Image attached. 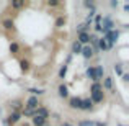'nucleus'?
I'll use <instances>...</instances> for the list:
<instances>
[{"label":"nucleus","instance_id":"nucleus-35","mask_svg":"<svg viewBox=\"0 0 129 126\" xmlns=\"http://www.w3.org/2000/svg\"><path fill=\"white\" fill-rule=\"evenodd\" d=\"M62 126H74V124L70 123V121H64V123H62Z\"/></svg>","mask_w":129,"mask_h":126},{"label":"nucleus","instance_id":"nucleus-20","mask_svg":"<svg viewBox=\"0 0 129 126\" xmlns=\"http://www.w3.org/2000/svg\"><path fill=\"white\" fill-rule=\"evenodd\" d=\"M90 30H91V26H88L87 23H80V25H77V26H75L77 35H79V33H91Z\"/></svg>","mask_w":129,"mask_h":126},{"label":"nucleus","instance_id":"nucleus-5","mask_svg":"<svg viewBox=\"0 0 129 126\" xmlns=\"http://www.w3.org/2000/svg\"><path fill=\"white\" fill-rule=\"evenodd\" d=\"M101 87H103V90H108V92L114 93V79L111 75H105L103 80H101Z\"/></svg>","mask_w":129,"mask_h":126},{"label":"nucleus","instance_id":"nucleus-16","mask_svg":"<svg viewBox=\"0 0 129 126\" xmlns=\"http://www.w3.org/2000/svg\"><path fill=\"white\" fill-rule=\"evenodd\" d=\"M28 93L29 95H33V97H41V95H44L46 93V90H44V88H38V87H29L28 88Z\"/></svg>","mask_w":129,"mask_h":126},{"label":"nucleus","instance_id":"nucleus-8","mask_svg":"<svg viewBox=\"0 0 129 126\" xmlns=\"http://www.w3.org/2000/svg\"><path fill=\"white\" fill-rule=\"evenodd\" d=\"M90 100L91 103H101V102H105V92L100 90V92H93V93H90Z\"/></svg>","mask_w":129,"mask_h":126},{"label":"nucleus","instance_id":"nucleus-14","mask_svg":"<svg viewBox=\"0 0 129 126\" xmlns=\"http://www.w3.org/2000/svg\"><path fill=\"white\" fill-rule=\"evenodd\" d=\"M80 110H82V111H91V110H93V103H91L90 98H82Z\"/></svg>","mask_w":129,"mask_h":126},{"label":"nucleus","instance_id":"nucleus-32","mask_svg":"<svg viewBox=\"0 0 129 126\" xmlns=\"http://www.w3.org/2000/svg\"><path fill=\"white\" fill-rule=\"evenodd\" d=\"M110 5H111V8H118L119 2H118V0H111V2H110Z\"/></svg>","mask_w":129,"mask_h":126},{"label":"nucleus","instance_id":"nucleus-22","mask_svg":"<svg viewBox=\"0 0 129 126\" xmlns=\"http://www.w3.org/2000/svg\"><path fill=\"white\" fill-rule=\"evenodd\" d=\"M85 75L91 80V82H95V66H88L85 69Z\"/></svg>","mask_w":129,"mask_h":126},{"label":"nucleus","instance_id":"nucleus-34","mask_svg":"<svg viewBox=\"0 0 129 126\" xmlns=\"http://www.w3.org/2000/svg\"><path fill=\"white\" fill-rule=\"evenodd\" d=\"M95 126H108L105 121H95Z\"/></svg>","mask_w":129,"mask_h":126},{"label":"nucleus","instance_id":"nucleus-9","mask_svg":"<svg viewBox=\"0 0 129 126\" xmlns=\"http://www.w3.org/2000/svg\"><path fill=\"white\" fill-rule=\"evenodd\" d=\"M10 108H12V111H15V113H21V110L25 108V105H23L21 100H12L10 102Z\"/></svg>","mask_w":129,"mask_h":126},{"label":"nucleus","instance_id":"nucleus-12","mask_svg":"<svg viewBox=\"0 0 129 126\" xmlns=\"http://www.w3.org/2000/svg\"><path fill=\"white\" fill-rule=\"evenodd\" d=\"M80 56L83 57V59H91V57L95 56V53H93V49L90 47V44L88 46H82V53H80Z\"/></svg>","mask_w":129,"mask_h":126},{"label":"nucleus","instance_id":"nucleus-18","mask_svg":"<svg viewBox=\"0 0 129 126\" xmlns=\"http://www.w3.org/2000/svg\"><path fill=\"white\" fill-rule=\"evenodd\" d=\"M31 124L33 126H47V120H44L41 116H33L31 118Z\"/></svg>","mask_w":129,"mask_h":126},{"label":"nucleus","instance_id":"nucleus-25","mask_svg":"<svg viewBox=\"0 0 129 126\" xmlns=\"http://www.w3.org/2000/svg\"><path fill=\"white\" fill-rule=\"evenodd\" d=\"M80 53H82V44L77 43V41H74L72 43V54H75V56H77V54H80Z\"/></svg>","mask_w":129,"mask_h":126},{"label":"nucleus","instance_id":"nucleus-28","mask_svg":"<svg viewBox=\"0 0 129 126\" xmlns=\"http://www.w3.org/2000/svg\"><path fill=\"white\" fill-rule=\"evenodd\" d=\"M26 3H25V0H16V2H12V8L13 10H20V8H23Z\"/></svg>","mask_w":129,"mask_h":126},{"label":"nucleus","instance_id":"nucleus-29","mask_svg":"<svg viewBox=\"0 0 129 126\" xmlns=\"http://www.w3.org/2000/svg\"><path fill=\"white\" fill-rule=\"evenodd\" d=\"M103 90V87H101V82H93L90 87V93H93V92H100Z\"/></svg>","mask_w":129,"mask_h":126},{"label":"nucleus","instance_id":"nucleus-24","mask_svg":"<svg viewBox=\"0 0 129 126\" xmlns=\"http://www.w3.org/2000/svg\"><path fill=\"white\" fill-rule=\"evenodd\" d=\"M98 51H108V44H106V39L103 38V36H101L100 39H98Z\"/></svg>","mask_w":129,"mask_h":126},{"label":"nucleus","instance_id":"nucleus-31","mask_svg":"<svg viewBox=\"0 0 129 126\" xmlns=\"http://www.w3.org/2000/svg\"><path fill=\"white\" fill-rule=\"evenodd\" d=\"M60 2H57V0H47V7H51V8H54V7H59Z\"/></svg>","mask_w":129,"mask_h":126},{"label":"nucleus","instance_id":"nucleus-36","mask_svg":"<svg viewBox=\"0 0 129 126\" xmlns=\"http://www.w3.org/2000/svg\"><path fill=\"white\" fill-rule=\"evenodd\" d=\"M118 126H126V124H118Z\"/></svg>","mask_w":129,"mask_h":126},{"label":"nucleus","instance_id":"nucleus-15","mask_svg":"<svg viewBox=\"0 0 129 126\" xmlns=\"http://www.w3.org/2000/svg\"><path fill=\"white\" fill-rule=\"evenodd\" d=\"M2 26L5 31H12V30H15V21H13L12 18H5L2 21Z\"/></svg>","mask_w":129,"mask_h":126},{"label":"nucleus","instance_id":"nucleus-2","mask_svg":"<svg viewBox=\"0 0 129 126\" xmlns=\"http://www.w3.org/2000/svg\"><path fill=\"white\" fill-rule=\"evenodd\" d=\"M100 26H101V35H106L108 31L114 30L116 23L113 21V18H111L110 15H105V16H101V23H100Z\"/></svg>","mask_w":129,"mask_h":126},{"label":"nucleus","instance_id":"nucleus-4","mask_svg":"<svg viewBox=\"0 0 129 126\" xmlns=\"http://www.w3.org/2000/svg\"><path fill=\"white\" fill-rule=\"evenodd\" d=\"M23 105H25L26 110H36V108L41 105V102H39L38 97H33V95H29V97L25 100V103H23Z\"/></svg>","mask_w":129,"mask_h":126},{"label":"nucleus","instance_id":"nucleus-3","mask_svg":"<svg viewBox=\"0 0 129 126\" xmlns=\"http://www.w3.org/2000/svg\"><path fill=\"white\" fill-rule=\"evenodd\" d=\"M21 120H23L21 113H15V111H12V113L3 120V124H5V126H16Z\"/></svg>","mask_w":129,"mask_h":126},{"label":"nucleus","instance_id":"nucleus-1","mask_svg":"<svg viewBox=\"0 0 129 126\" xmlns=\"http://www.w3.org/2000/svg\"><path fill=\"white\" fill-rule=\"evenodd\" d=\"M119 36H121V31H119V30H116V28L111 30V31H108L106 35H103V38L106 39V44H108V51L114 47V44L118 43Z\"/></svg>","mask_w":129,"mask_h":126},{"label":"nucleus","instance_id":"nucleus-6","mask_svg":"<svg viewBox=\"0 0 129 126\" xmlns=\"http://www.w3.org/2000/svg\"><path fill=\"white\" fill-rule=\"evenodd\" d=\"M35 116H41V118H44V120H47V118L51 116V111L47 110L44 105H39V107L35 110Z\"/></svg>","mask_w":129,"mask_h":126},{"label":"nucleus","instance_id":"nucleus-27","mask_svg":"<svg viewBox=\"0 0 129 126\" xmlns=\"http://www.w3.org/2000/svg\"><path fill=\"white\" fill-rule=\"evenodd\" d=\"M83 7L88 8V12H90V10H96V5H95L93 0H83Z\"/></svg>","mask_w":129,"mask_h":126},{"label":"nucleus","instance_id":"nucleus-7","mask_svg":"<svg viewBox=\"0 0 129 126\" xmlns=\"http://www.w3.org/2000/svg\"><path fill=\"white\" fill-rule=\"evenodd\" d=\"M80 105H82V97H70L69 98V108L70 110H80Z\"/></svg>","mask_w":129,"mask_h":126},{"label":"nucleus","instance_id":"nucleus-11","mask_svg":"<svg viewBox=\"0 0 129 126\" xmlns=\"http://www.w3.org/2000/svg\"><path fill=\"white\" fill-rule=\"evenodd\" d=\"M103 77H105V67L101 64L95 66V82H101Z\"/></svg>","mask_w":129,"mask_h":126},{"label":"nucleus","instance_id":"nucleus-33","mask_svg":"<svg viewBox=\"0 0 129 126\" xmlns=\"http://www.w3.org/2000/svg\"><path fill=\"white\" fill-rule=\"evenodd\" d=\"M121 79H123L124 82H127V80H129V74H126V72H124L123 75H121Z\"/></svg>","mask_w":129,"mask_h":126},{"label":"nucleus","instance_id":"nucleus-17","mask_svg":"<svg viewBox=\"0 0 129 126\" xmlns=\"http://www.w3.org/2000/svg\"><path fill=\"white\" fill-rule=\"evenodd\" d=\"M20 69H21L23 74H28L29 69H31V64H29L28 59H20Z\"/></svg>","mask_w":129,"mask_h":126},{"label":"nucleus","instance_id":"nucleus-10","mask_svg":"<svg viewBox=\"0 0 129 126\" xmlns=\"http://www.w3.org/2000/svg\"><path fill=\"white\" fill-rule=\"evenodd\" d=\"M75 41L80 43L82 46H88V44H90V33H79Z\"/></svg>","mask_w":129,"mask_h":126},{"label":"nucleus","instance_id":"nucleus-13","mask_svg":"<svg viewBox=\"0 0 129 126\" xmlns=\"http://www.w3.org/2000/svg\"><path fill=\"white\" fill-rule=\"evenodd\" d=\"M57 95H59L60 98H69V95H70V93H69V87H67L64 82L60 84L59 87H57Z\"/></svg>","mask_w":129,"mask_h":126},{"label":"nucleus","instance_id":"nucleus-30","mask_svg":"<svg viewBox=\"0 0 129 126\" xmlns=\"http://www.w3.org/2000/svg\"><path fill=\"white\" fill-rule=\"evenodd\" d=\"M77 126H95V121H91V120H82V121L77 123Z\"/></svg>","mask_w":129,"mask_h":126},{"label":"nucleus","instance_id":"nucleus-26","mask_svg":"<svg viewBox=\"0 0 129 126\" xmlns=\"http://www.w3.org/2000/svg\"><path fill=\"white\" fill-rule=\"evenodd\" d=\"M113 70H114V74H116V75H123L124 74V67H123V64H114L113 66Z\"/></svg>","mask_w":129,"mask_h":126},{"label":"nucleus","instance_id":"nucleus-21","mask_svg":"<svg viewBox=\"0 0 129 126\" xmlns=\"http://www.w3.org/2000/svg\"><path fill=\"white\" fill-rule=\"evenodd\" d=\"M8 51H10V54H18L20 51H21V46H20L16 41H12L8 44Z\"/></svg>","mask_w":129,"mask_h":126},{"label":"nucleus","instance_id":"nucleus-23","mask_svg":"<svg viewBox=\"0 0 129 126\" xmlns=\"http://www.w3.org/2000/svg\"><path fill=\"white\" fill-rule=\"evenodd\" d=\"M67 70H69V66H67V64L60 66V69H59V74H57L60 80H64V79H66V75H67Z\"/></svg>","mask_w":129,"mask_h":126},{"label":"nucleus","instance_id":"nucleus-19","mask_svg":"<svg viewBox=\"0 0 129 126\" xmlns=\"http://www.w3.org/2000/svg\"><path fill=\"white\" fill-rule=\"evenodd\" d=\"M67 25V16L66 15H59L56 18V23H54V26L56 28H62V26H66Z\"/></svg>","mask_w":129,"mask_h":126}]
</instances>
